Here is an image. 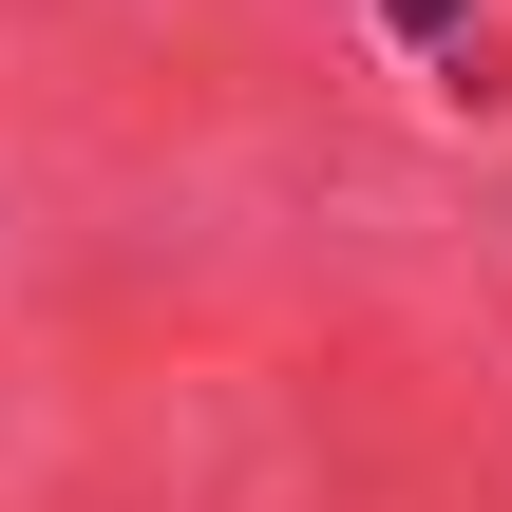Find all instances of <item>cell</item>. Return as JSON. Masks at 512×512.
I'll use <instances>...</instances> for the list:
<instances>
[{
	"mask_svg": "<svg viewBox=\"0 0 512 512\" xmlns=\"http://www.w3.org/2000/svg\"><path fill=\"white\" fill-rule=\"evenodd\" d=\"M456 19H475V0H380V38H418V57H437Z\"/></svg>",
	"mask_w": 512,
	"mask_h": 512,
	"instance_id": "obj_1",
	"label": "cell"
}]
</instances>
